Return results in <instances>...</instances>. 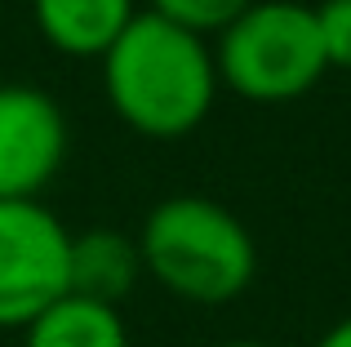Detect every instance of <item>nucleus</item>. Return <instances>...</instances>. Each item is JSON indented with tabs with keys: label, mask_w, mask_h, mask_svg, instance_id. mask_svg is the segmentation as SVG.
<instances>
[{
	"label": "nucleus",
	"mask_w": 351,
	"mask_h": 347,
	"mask_svg": "<svg viewBox=\"0 0 351 347\" xmlns=\"http://www.w3.org/2000/svg\"><path fill=\"white\" fill-rule=\"evenodd\" d=\"M143 272L191 303H227L245 294L258 272L249 227L209 196H169L138 232Z\"/></svg>",
	"instance_id": "obj_2"
},
{
	"label": "nucleus",
	"mask_w": 351,
	"mask_h": 347,
	"mask_svg": "<svg viewBox=\"0 0 351 347\" xmlns=\"http://www.w3.org/2000/svg\"><path fill=\"white\" fill-rule=\"evenodd\" d=\"M218 62L205 36L160 18L134 14L103 53L107 103L143 139H182L209 116L218 98Z\"/></svg>",
	"instance_id": "obj_1"
},
{
	"label": "nucleus",
	"mask_w": 351,
	"mask_h": 347,
	"mask_svg": "<svg viewBox=\"0 0 351 347\" xmlns=\"http://www.w3.org/2000/svg\"><path fill=\"white\" fill-rule=\"evenodd\" d=\"M40 36L71 58H103L138 14L134 0H32Z\"/></svg>",
	"instance_id": "obj_6"
},
{
	"label": "nucleus",
	"mask_w": 351,
	"mask_h": 347,
	"mask_svg": "<svg viewBox=\"0 0 351 347\" xmlns=\"http://www.w3.org/2000/svg\"><path fill=\"white\" fill-rule=\"evenodd\" d=\"M138 272H143V254L138 241L125 232H85L71 236V294H89L103 303H120L134 289Z\"/></svg>",
	"instance_id": "obj_8"
},
{
	"label": "nucleus",
	"mask_w": 351,
	"mask_h": 347,
	"mask_svg": "<svg viewBox=\"0 0 351 347\" xmlns=\"http://www.w3.org/2000/svg\"><path fill=\"white\" fill-rule=\"evenodd\" d=\"M23 347H129V330L116 303L67 289L32 325H23Z\"/></svg>",
	"instance_id": "obj_7"
},
{
	"label": "nucleus",
	"mask_w": 351,
	"mask_h": 347,
	"mask_svg": "<svg viewBox=\"0 0 351 347\" xmlns=\"http://www.w3.org/2000/svg\"><path fill=\"white\" fill-rule=\"evenodd\" d=\"M316 27H320L329 67L351 71V0H325L316 9Z\"/></svg>",
	"instance_id": "obj_10"
},
{
	"label": "nucleus",
	"mask_w": 351,
	"mask_h": 347,
	"mask_svg": "<svg viewBox=\"0 0 351 347\" xmlns=\"http://www.w3.org/2000/svg\"><path fill=\"white\" fill-rule=\"evenodd\" d=\"M249 5H254V0H152V9L160 18H169V23L205 36V40L218 36V32H227Z\"/></svg>",
	"instance_id": "obj_9"
},
{
	"label": "nucleus",
	"mask_w": 351,
	"mask_h": 347,
	"mask_svg": "<svg viewBox=\"0 0 351 347\" xmlns=\"http://www.w3.org/2000/svg\"><path fill=\"white\" fill-rule=\"evenodd\" d=\"M71 289V232L40 200H0V330H23Z\"/></svg>",
	"instance_id": "obj_4"
},
{
	"label": "nucleus",
	"mask_w": 351,
	"mask_h": 347,
	"mask_svg": "<svg viewBox=\"0 0 351 347\" xmlns=\"http://www.w3.org/2000/svg\"><path fill=\"white\" fill-rule=\"evenodd\" d=\"M218 80L249 103H293L329 71L316 9L298 0H254L218 32Z\"/></svg>",
	"instance_id": "obj_3"
},
{
	"label": "nucleus",
	"mask_w": 351,
	"mask_h": 347,
	"mask_svg": "<svg viewBox=\"0 0 351 347\" xmlns=\"http://www.w3.org/2000/svg\"><path fill=\"white\" fill-rule=\"evenodd\" d=\"M316 347H351V316H343V321H338V325H334V330H329Z\"/></svg>",
	"instance_id": "obj_11"
},
{
	"label": "nucleus",
	"mask_w": 351,
	"mask_h": 347,
	"mask_svg": "<svg viewBox=\"0 0 351 347\" xmlns=\"http://www.w3.org/2000/svg\"><path fill=\"white\" fill-rule=\"evenodd\" d=\"M67 160V116L36 85H0V200H36Z\"/></svg>",
	"instance_id": "obj_5"
},
{
	"label": "nucleus",
	"mask_w": 351,
	"mask_h": 347,
	"mask_svg": "<svg viewBox=\"0 0 351 347\" xmlns=\"http://www.w3.org/2000/svg\"><path fill=\"white\" fill-rule=\"evenodd\" d=\"M223 347H271V343H258V339H236V343H223Z\"/></svg>",
	"instance_id": "obj_12"
}]
</instances>
